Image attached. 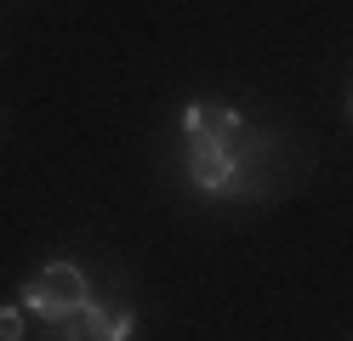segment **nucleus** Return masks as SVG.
<instances>
[{"label": "nucleus", "mask_w": 353, "mask_h": 341, "mask_svg": "<svg viewBox=\"0 0 353 341\" xmlns=\"http://www.w3.org/2000/svg\"><path fill=\"white\" fill-rule=\"evenodd\" d=\"M239 131H245V114L216 103V97H194L183 108V136H205V143H239Z\"/></svg>", "instance_id": "7ed1b4c3"}, {"label": "nucleus", "mask_w": 353, "mask_h": 341, "mask_svg": "<svg viewBox=\"0 0 353 341\" xmlns=\"http://www.w3.org/2000/svg\"><path fill=\"white\" fill-rule=\"evenodd\" d=\"M52 341H97V335L85 324V313H74V318H63V324H52Z\"/></svg>", "instance_id": "39448f33"}, {"label": "nucleus", "mask_w": 353, "mask_h": 341, "mask_svg": "<svg viewBox=\"0 0 353 341\" xmlns=\"http://www.w3.org/2000/svg\"><path fill=\"white\" fill-rule=\"evenodd\" d=\"M0 341H23V313L17 307H0Z\"/></svg>", "instance_id": "423d86ee"}, {"label": "nucleus", "mask_w": 353, "mask_h": 341, "mask_svg": "<svg viewBox=\"0 0 353 341\" xmlns=\"http://www.w3.org/2000/svg\"><path fill=\"white\" fill-rule=\"evenodd\" d=\"M347 120H353V103H347Z\"/></svg>", "instance_id": "0eeeda50"}, {"label": "nucleus", "mask_w": 353, "mask_h": 341, "mask_svg": "<svg viewBox=\"0 0 353 341\" xmlns=\"http://www.w3.org/2000/svg\"><path fill=\"white\" fill-rule=\"evenodd\" d=\"M17 307H29L34 318H46V324H63V318H74V313L92 307V285H85V273L74 262H46L23 285V302Z\"/></svg>", "instance_id": "f257e3e1"}, {"label": "nucleus", "mask_w": 353, "mask_h": 341, "mask_svg": "<svg viewBox=\"0 0 353 341\" xmlns=\"http://www.w3.org/2000/svg\"><path fill=\"white\" fill-rule=\"evenodd\" d=\"M85 324H92L97 341H131L137 335V313L120 307V302H92L85 307Z\"/></svg>", "instance_id": "20e7f679"}, {"label": "nucleus", "mask_w": 353, "mask_h": 341, "mask_svg": "<svg viewBox=\"0 0 353 341\" xmlns=\"http://www.w3.org/2000/svg\"><path fill=\"white\" fill-rule=\"evenodd\" d=\"M188 182L200 194H251V182H245V148H239V143H205V136H188Z\"/></svg>", "instance_id": "f03ea898"}]
</instances>
